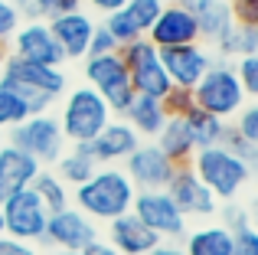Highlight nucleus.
Masks as SVG:
<instances>
[{
  "label": "nucleus",
  "mask_w": 258,
  "mask_h": 255,
  "mask_svg": "<svg viewBox=\"0 0 258 255\" xmlns=\"http://www.w3.org/2000/svg\"><path fill=\"white\" fill-rule=\"evenodd\" d=\"M23 118H30V108L20 95H13L10 89L0 85V131H10L13 124H20Z\"/></svg>",
  "instance_id": "30"
},
{
  "label": "nucleus",
  "mask_w": 258,
  "mask_h": 255,
  "mask_svg": "<svg viewBox=\"0 0 258 255\" xmlns=\"http://www.w3.org/2000/svg\"><path fill=\"white\" fill-rule=\"evenodd\" d=\"M226 4H235V0H226Z\"/></svg>",
  "instance_id": "50"
},
{
  "label": "nucleus",
  "mask_w": 258,
  "mask_h": 255,
  "mask_svg": "<svg viewBox=\"0 0 258 255\" xmlns=\"http://www.w3.org/2000/svg\"><path fill=\"white\" fill-rule=\"evenodd\" d=\"M7 144L20 147L23 154H30L39 167H52L66 151V138L52 111H39V115L23 118L20 124H13L7 131Z\"/></svg>",
  "instance_id": "6"
},
{
  "label": "nucleus",
  "mask_w": 258,
  "mask_h": 255,
  "mask_svg": "<svg viewBox=\"0 0 258 255\" xmlns=\"http://www.w3.org/2000/svg\"><path fill=\"white\" fill-rule=\"evenodd\" d=\"M49 255H79V252H62V249H49Z\"/></svg>",
  "instance_id": "48"
},
{
  "label": "nucleus",
  "mask_w": 258,
  "mask_h": 255,
  "mask_svg": "<svg viewBox=\"0 0 258 255\" xmlns=\"http://www.w3.org/2000/svg\"><path fill=\"white\" fill-rule=\"evenodd\" d=\"M36 173H39V164L30 154H23L13 144H0V203L10 200L13 193L26 190Z\"/></svg>",
  "instance_id": "20"
},
{
  "label": "nucleus",
  "mask_w": 258,
  "mask_h": 255,
  "mask_svg": "<svg viewBox=\"0 0 258 255\" xmlns=\"http://www.w3.org/2000/svg\"><path fill=\"white\" fill-rule=\"evenodd\" d=\"M7 49H10V56H20V59L36 62V66H56V69L66 66V56H62V49H59V43H56V36H52L46 20L20 23L17 33L10 36V43H7Z\"/></svg>",
  "instance_id": "13"
},
{
  "label": "nucleus",
  "mask_w": 258,
  "mask_h": 255,
  "mask_svg": "<svg viewBox=\"0 0 258 255\" xmlns=\"http://www.w3.org/2000/svg\"><path fill=\"white\" fill-rule=\"evenodd\" d=\"M232 255H258V232L255 226H242L232 232Z\"/></svg>",
  "instance_id": "38"
},
{
  "label": "nucleus",
  "mask_w": 258,
  "mask_h": 255,
  "mask_svg": "<svg viewBox=\"0 0 258 255\" xmlns=\"http://www.w3.org/2000/svg\"><path fill=\"white\" fill-rule=\"evenodd\" d=\"M157 49H170V46H186L200 43V30H196L193 13H186L176 0H164L157 20L151 23V30L144 33Z\"/></svg>",
  "instance_id": "16"
},
{
  "label": "nucleus",
  "mask_w": 258,
  "mask_h": 255,
  "mask_svg": "<svg viewBox=\"0 0 258 255\" xmlns=\"http://www.w3.org/2000/svg\"><path fill=\"white\" fill-rule=\"evenodd\" d=\"M189 92H193L196 108L209 111V115L222 118V121H232V118L239 115V108L248 102V95L242 92L239 79H235L232 62H226V59H216V62L206 69V76H203Z\"/></svg>",
  "instance_id": "5"
},
{
  "label": "nucleus",
  "mask_w": 258,
  "mask_h": 255,
  "mask_svg": "<svg viewBox=\"0 0 258 255\" xmlns=\"http://www.w3.org/2000/svg\"><path fill=\"white\" fill-rule=\"evenodd\" d=\"M82 10V0H46V13L49 17H62V13Z\"/></svg>",
  "instance_id": "43"
},
{
  "label": "nucleus",
  "mask_w": 258,
  "mask_h": 255,
  "mask_svg": "<svg viewBox=\"0 0 258 255\" xmlns=\"http://www.w3.org/2000/svg\"><path fill=\"white\" fill-rule=\"evenodd\" d=\"M121 170L127 173L134 190H167L176 164L154 144V141H141L124 157V167H121Z\"/></svg>",
  "instance_id": "12"
},
{
  "label": "nucleus",
  "mask_w": 258,
  "mask_h": 255,
  "mask_svg": "<svg viewBox=\"0 0 258 255\" xmlns=\"http://www.w3.org/2000/svg\"><path fill=\"white\" fill-rule=\"evenodd\" d=\"M111 118L114 111L108 108V102L98 92H92L88 85H76V89H66L62 111H59L56 121L62 128L66 144H88Z\"/></svg>",
  "instance_id": "4"
},
{
  "label": "nucleus",
  "mask_w": 258,
  "mask_h": 255,
  "mask_svg": "<svg viewBox=\"0 0 258 255\" xmlns=\"http://www.w3.org/2000/svg\"><path fill=\"white\" fill-rule=\"evenodd\" d=\"M160 102H164L167 115H173V118H183L189 108H193V92H189V89H176V85H173V89L167 92V95L160 98Z\"/></svg>",
  "instance_id": "35"
},
{
  "label": "nucleus",
  "mask_w": 258,
  "mask_h": 255,
  "mask_svg": "<svg viewBox=\"0 0 258 255\" xmlns=\"http://www.w3.org/2000/svg\"><path fill=\"white\" fill-rule=\"evenodd\" d=\"M82 76H85V85L105 98L114 115H121V111L127 108V102L134 98V89H131V79H127L121 52L85 56L82 59Z\"/></svg>",
  "instance_id": "7"
},
{
  "label": "nucleus",
  "mask_w": 258,
  "mask_h": 255,
  "mask_svg": "<svg viewBox=\"0 0 258 255\" xmlns=\"http://www.w3.org/2000/svg\"><path fill=\"white\" fill-rule=\"evenodd\" d=\"M232 20L235 23L258 26V0H235L232 4Z\"/></svg>",
  "instance_id": "41"
},
{
  "label": "nucleus",
  "mask_w": 258,
  "mask_h": 255,
  "mask_svg": "<svg viewBox=\"0 0 258 255\" xmlns=\"http://www.w3.org/2000/svg\"><path fill=\"white\" fill-rule=\"evenodd\" d=\"M134 193L138 190L121 167H98L85 183H79L72 190V203H76V210H82L88 219H95L101 226L131 213Z\"/></svg>",
  "instance_id": "1"
},
{
  "label": "nucleus",
  "mask_w": 258,
  "mask_h": 255,
  "mask_svg": "<svg viewBox=\"0 0 258 255\" xmlns=\"http://www.w3.org/2000/svg\"><path fill=\"white\" fill-rule=\"evenodd\" d=\"M0 255H39V249L33 242H23V239L0 236Z\"/></svg>",
  "instance_id": "42"
},
{
  "label": "nucleus",
  "mask_w": 258,
  "mask_h": 255,
  "mask_svg": "<svg viewBox=\"0 0 258 255\" xmlns=\"http://www.w3.org/2000/svg\"><path fill=\"white\" fill-rule=\"evenodd\" d=\"M167 108L160 98H147V95H134L131 102H127V108L121 111V121L127 128H134V134H138L141 141H154L160 134V128L167 124Z\"/></svg>",
  "instance_id": "21"
},
{
  "label": "nucleus",
  "mask_w": 258,
  "mask_h": 255,
  "mask_svg": "<svg viewBox=\"0 0 258 255\" xmlns=\"http://www.w3.org/2000/svg\"><path fill=\"white\" fill-rule=\"evenodd\" d=\"M30 190L39 197V203L46 206V213H59L66 206H72V190L52 173V167H39V173L33 177Z\"/></svg>",
  "instance_id": "27"
},
{
  "label": "nucleus",
  "mask_w": 258,
  "mask_h": 255,
  "mask_svg": "<svg viewBox=\"0 0 258 255\" xmlns=\"http://www.w3.org/2000/svg\"><path fill=\"white\" fill-rule=\"evenodd\" d=\"M23 23L17 13V7H13V0H0V46L10 43V36L17 33V26Z\"/></svg>",
  "instance_id": "36"
},
{
  "label": "nucleus",
  "mask_w": 258,
  "mask_h": 255,
  "mask_svg": "<svg viewBox=\"0 0 258 255\" xmlns=\"http://www.w3.org/2000/svg\"><path fill=\"white\" fill-rule=\"evenodd\" d=\"M232 128H235V134H239V138L248 141V144H258V105H252V102L242 105Z\"/></svg>",
  "instance_id": "33"
},
{
  "label": "nucleus",
  "mask_w": 258,
  "mask_h": 255,
  "mask_svg": "<svg viewBox=\"0 0 258 255\" xmlns=\"http://www.w3.org/2000/svg\"><path fill=\"white\" fill-rule=\"evenodd\" d=\"M0 236H4V213H0Z\"/></svg>",
  "instance_id": "49"
},
{
  "label": "nucleus",
  "mask_w": 258,
  "mask_h": 255,
  "mask_svg": "<svg viewBox=\"0 0 258 255\" xmlns=\"http://www.w3.org/2000/svg\"><path fill=\"white\" fill-rule=\"evenodd\" d=\"M131 213L151 232H157L160 239L180 242L186 236V216L176 210V203L170 200L167 190H138L134 193V203H131Z\"/></svg>",
  "instance_id": "10"
},
{
  "label": "nucleus",
  "mask_w": 258,
  "mask_h": 255,
  "mask_svg": "<svg viewBox=\"0 0 258 255\" xmlns=\"http://www.w3.org/2000/svg\"><path fill=\"white\" fill-rule=\"evenodd\" d=\"M79 255H118V252H114L108 242H101V239H98V242H92L85 252H79Z\"/></svg>",
  "instance_id": "46"
},
{
  "label": "nucleus",
  "mask_w": 258,
  "mask_h": 255,
  "mask_svg": "<svg viewBox=\"0 0 258 255\" xmlns=\"http://www.w3.org/2000/svg\"><path fill=\"white\" fill-rule=\"evenodd\" d=\"M183 124H186V131H189L193 147H196V151H203V147L219 144L229 121H222V118H216V115H209V111H203V108H196V105H193V108L183 115Z\"/></svg>",
  "instance_id": "26"
},
{
  "label": "nucleus",
  "mask_w": 258,
  "mask_h": 255,
  "mask_svg": "<svg viewBox=\"0 0 258 255\" xmlns=\"http://www.w3.org/2000/svg\"><path fill=\"white\" fill-rule=\"evenodd\" d=\"M101 239V226L95 219H88L82 210L76 206H66L59 213H49L46 219V229L39 245L46 249H62V252H85L92 242Z\"/></svg>",
  "instance_id": "9"
},
{
  "label": "nucleus",
  "mask_w": 258,
  "mask_h": 255,
  "mask_svg": "<svg viewBox=\"0 0 258 255\" xmlns=\"http://www.w3.org/2000/svg\"><path fill=\"white\" fill-rule=\"evenodd\" d=\"M101 52H118V43L105 30V23H95L92 39H88V56H101Z\"/></svg>",
  "instance_id": "39"
},
{
  "label": "nucleus",
  "mask_w": 258,
  "mask_h": 255,
  "mask_svg": "<svg viewBox=\"0 0 258 255\" xmlns=\"http://www.w3.org/2000/svg\"><path fill=\"white\" fill-rule=\"evenodd\" d=\"M160 7H164V0H127L124 4V13L131 17V23L141 30V36H144L147 30H151V23L157 20Z\"/></svg>",
  "instance_id": "31"
},
{
  "label": "nucleus",
  "mask_w": 258,
  "mask_h": 255,
  "mask_svg": "<svg viewBox=\"0 0 258 255\" xmlns=\"http://www.w3.org/2000/svg\"><path fill=\"white\" fill-rule=\"evenodd\" d=\"M82 4H88L95 13H101V17H105V13H114V10H121V7H124L127 0H82Z\"/></svg>",
  "instance_id": "44"
},
{
  "label": "nucleus",
  "mask_w": 258,
  "mask_h": 255,
  "mask_svg": "<svg viewBox=\"0 0 258 255\" xmlns=\"http://www.w3.org/2000/svg\"><path fill=\"white\" fill-rule=\"evenodd\" d=\"M219 213H222V226H226L229 232L242 229V226H252V213H248L245 206H239L235 200H229V206H219Z\"/></svg>",
  "instance_id": "37"
},
{
  "label": "nucleus",
  "mask_w": 258,
  "mask_h": 255,
  "mask_svg": "<svg viewBox=\"0 0 258 255\" xmlns=\"http://www.w3.org/2000/svg\"><path fill=\"white\" fill-rule=\"evenodd\" d=\"M189 167H193V173L213 190V197L219 200V203L235 200L242 190H245V183L252 180V173H255L252 164H245L242 157H235V154L229 151V147H222V144L196 151L193 157H189Z\"/></svg>",
  "instance_id": "3"
},
{
  "label": "nucleus",
  "mask_w": 258,
  "mask_h": 255,
  "mask_svg": "<svg viewBox=\"0 0 258 255\" xmlns=\"http://www.w3.org/2000/svg\"><path fill=\"white\" fill-rule=\"evenodd\" d=\"M56 177L62 180L69 190H76L79 183H85L88 177H92L95 170H98V164H95V157H92V151H88V144H69L62 151V157L56 160Z\"/></svg>",
  "instance_id": "23"
},
{
  "label": "nucleus",
  "mask_w": 258,
  "mask_h": 255,
  "mask_svg": "<svg viewBox=\"0 0 258 255\" xmlns=\"http://www.w3.org/2000/svg\"><path fill=\"white\" fill-rule=\"evenodd\" d=\"M13 7H17V13H20L23 23H30V20H49L46 0H13Z\"/></svg>",
  "instance_id": "40"
},
{
  "label": "nucleus",
  "mask_w": 258,
  "mask_h": 255,
  "mask_svg": "<svg viewBox=\"0 0 258 255\" xmlns=\"http://www.w3.org/2000/svg\"><path fill=\"white\" fill-rule=\"evenodd\" d=\"M160 62L167 69V79L176 89H193L206 69L216 62L213 49L206 43H186V46H170V49H160Z\"/></svg>",
  "instance_id": "15"
},
{
  "label": "nucleus",
  "mask_w": 258,
  "mask_h": 255,
  "mask_svg": "<svg viewBox=\"0 0 258 255\" xmlns=\"http://www.w3.org/2000/svg\"><path fill=\"white\" fill-rule=\"evenodd\" d=\"M0 85L23 98L30 115H39V111H49L52 102L66 95L69 76L56 66H36L20 56H7L4 69H0Z\"/></svg>",
  "instance_id": "2"
},
{
  "label": "nucleus",
  "mask_w": 258,
  "mask_h": 255,
  "mask_svg": "<svg viewBox=\"0 0 258 255\" xmlns=\"http://www.w3.org/2000/svg\"><path fill=\"white\" fill-rule=\"evenodd\" d=\"M0 213H4V236L23 239V242H33V245L43 239L49 213H46V206L39 203V197L30 186L13 193L10 200H4V203H0Z\"/></svg>",
  "instance_id": "11"
},
{
  "label": "nucleus",
  "mask_w": 258,
  "mask_h": 255,
  "mask_svg": "<svg viewBox=\"0 0 258 255\" xmlns=\"http://www.w3.org/2000/svg\"><path fill=\"white\" fill-rule=\"evenodd\" d=\"M101 23H105L108 33H111V39L118 43V49H121V46H127V43H134V39H141V30L131 23V17L124 13V7H121V10H114V13H105V20H101Z\"/></svg>",
  "instance_id": "29"
},
{
  "label": "nucleus",
  "mask_w": 258,
  "mask_h": 255,
  "mask_svg": "<svg viewBox=\"0 0 258 255\" xmlns=\"http://www.w3.org/2000/svg\"><path fill=\"white\" fill-rule=\"evenodd\" d=\"M138 144H141V138L134 134V128H127L121 118H111V121L88 141V151H92L98 167H118V164H124V157Z\"/></svg>",
  "instance_id": "18"
},
{
  "label": "nucleus",
  "mask_w": 258,
  "mask_h": 255,
  "mask_svg": "<svg viewBox=\"0 0 258 255\" xmlns=\"http://www.w3.org/2000/svg\"><path fill=\"white\" fill-rule=\"evenodd\" d=\"M219 144H222V147H229V151H232L235 157H242L245 164H252V167H255V157H258V144H248L245 138H239L232 124H226V134H222V141H219Z\"/></svg>",
  "instance_id": "34"
},
{
  "label": "nucleus",
  "mask_w": 258,
  "mask_h": 255,
  "mask_svg": "<svg viewBox=\"0 0 258 255\" xmlns=\"http://www.w3.org/2000/svg\"><path fill=\"white\" fill-rule=\"evenodd\" d=\"M235 79H239L242 92H245L248 98L258 95V52H252V56H239L235 59Z\"/></svg>",
  "instance_id": "32"
},
{
  "label": "nucleus",
  "mask_w": 258,
  "mask_h": 255,
  "mask_svg": "<svg viewBox=\"0 0 258 255\" xmlns=\"http://www.w3.org/2000/svg\"><path fill=\"white\" fill-rule=\"evenodd\" d=\"M193 20H196V30H200V43L213 46L216 39L232 26V4H226V0H213V4H209L203 13H196Z\"/></svg>",
  "instance_id": "28"
},
{
  "label": "nucleus",
  "mask_w": 258,
  "mask_h": 255,
  "mask_svg": "<svg viewBox=\"0 0 258 255\" xmlns=\"http://www.w3.org/2000/svg\"><path fill=\"white\" fill-rule=\"evenodd\" d=\"M7 56H10V49H7V46H0V69H4V62H7Z\"/></svg>",
  "instance_id": "47"
},
{
  "label": "nucleus",
  "mask_w": 258,
  "mask_h": 255,
  "mask_svg": "<svg viewBox=\"0 0 258 255\" xmlns=\"http://www.w3.org/2000/svg\"><path fill=\"white\" fill-rule=\"evenodd\" d=\"M46 23H49L66 62H82L88 56V39H92V30L98 23L92 13L76 10V13H62V17H49Z\"/></svg>",
  "instance_id": "17"
},
{
  "label": "nucleus",
  "mask_w": 258,
  "mask_h": 255,
  "mask_svg": "<svg viewBox=\"0 0 258 255\" xmlns=\"http://www.w3.org/2000/svg\"><path fill=\"white\" fill-rule=\"evenodd\" d=\"M213 56L216 59H239V56H252V52H258V26H248V23H235L229 26L226 33H222L219 39L213 43Z\"/></svg>",
  "instance_id": "24"
},
{
  "label": "nucleus",
  "mask_w": 258,
  "mask_h": 255,
  "mask_svg": "<svg viewBox=\"0 0 258 255\" xmlns=\"http://www.w3.org/2000/svg\"><path fill=\"white\" fill-rule=\"evenodd\" d=\"M154 144L160 147V151L167 154V157L173 160V164H189V157L196 154L193 141H189V131L186 124H183V118H167V124L160 128V134L154 138Z\"/></svg>",
  "instance_id": "25"
},
{
  "label": "nucleus",
  "mask_w": 258,
  "mask_h": 255,
  "mask_svg": "<svg viewBox=\"0 0 258 255\" xmlns=\"http://www.w3.org/2000/svg\"><path fill=\"white\" fill-rule=\"evenodd\" d=\"M121 59H124L127 79H131L134 95H147V98H164L167 92L173 89L170 79H167V69L160 62V49L151 43L147 36L134 39V43L121 46Z\"/></svg>",
  "instance_id": "8"
},
{
  "label": "nucleus",
  "mask_w": 258,
  "mask_h": 255,
  "mask_svg": "<svg viewBox=\"0 0 258 255\" xmlns=\"http://www.w3.org/2000/svg\"><path fill=\"white\" fill-rule=\"evenodd\" d=\"M167 193H170L176 210H180L186 219H209V216L219 213V200H216L213 190L193 173L189 164H176L170 183H167Z\"/></svg>",
  "instance_id": "14"
},
{
  "label": "nucleus",
  "mask_w": 258,
  "mask_h": 255,
  "mask_svg": "<svg viewBox=\"0 0 258 255\" xmlns=\"http://www.w3.org/2000/svg\"><path fill=\"white\" fill-rule=\"evenodd\" d=\"M147 255H186V252H183V245H180V242H170V239H160V242L154 245V249L147 252Z\"/></svg>",
  "instance_id": "45"
},
{
  "label": "nucleus",
  "mask_w": 258,
  "mask_h": 255,
  "mask_svg": "<svg viewBox=\"0 0 258 255\" xmlns=\"http://www.w3.org/2000/svg\"><path fill=\"white\" fill-rule=\"evenodd\" d=\"M157 242L160 236L147 229L134 213H124V216L108 223V245L118 255H147Z\"/></svg>",
  "instance_id": "19"
},
{
  "label": "nucleus",
  "mask_w": 258,
  "mask_h": 255,
  "mask_svg": "<svg viewBox=\"0 0 258 255\" xmlns=\"http://www.w3.org/2000/svg\"><path fill=\"white\" fill-rule=\"evenodd\" d=\"M180 245L186 255H232V232L222 223H209L200 229H186Z\"/></svg>",
  "instance_id": "22"
}]
</instances>
